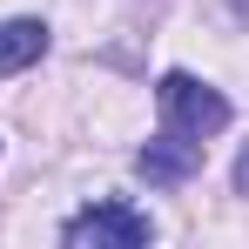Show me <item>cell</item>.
I'll return each mask as SVG.
<instances>
[{"instance_id":"6da1fadb","label":"cell","mask_w":249,"mask_h":249,"mask_svg":"<svg viewBox=\"0 0 249 249\" xmlns=\"http://www.w3.org/2000/svg\"><path fill=\"white\" fill-rule=\"evenodd\" d=\"M155 101H162V122L175 128V135H196V142H209V135H222V128H229V101H222L209 81L182 74V68H175V74H162Z\"/></svg>"},{"instance_id":"7a4b0ae2","label":"cell","mask_w":249,"mask_h":249,"mask_svg":"<svg viewBox=\"0 0 249 249\" xmlns=\"http://www.w3.org/2000/svg\"><path fill=\"white\" fill-rule=\"evenodd\" d=\"M61 243L68 249H142V243H155V222L128 202H94L61 222Z\"/></svg>"},{"instance_id":"3957f363","label":"cell","mask_w":249,"mask_h":249,"mask_svg":"<svg viewBox=\"0 0 249 249\" xmlns=\"http://www.w3.org/2000/svg\"><path fill=\"white\" fill-rule=\"evenodd\" d=\"M196 168H202V142H196V135H175V128L155 135L148 148H135V175H142V182H162V189L189 182Z\"/></svg>"},{"instance_id":"277c9868","label":"cell","mask_w":249,"mask_h":249,"mask_svg":"<svg viewBox=\"0 0 249 249\" xmlns=\"http://www.w3.org/2000/svg\"><path fill=\"white\" fill-rule=\"evenodd\" d=\"M47 54V20H0V74H20Z\"/></svg>"},{"instance_id":"5b68a950","label":"cell","mask_w":249,"mask_h":249,"mask_svg":"<svg viewBox=\"0 0 249 249\" xmlns=\"http://www.w3.org/2000/svg\"><path fill=\"white\" fill-rule=\"evenodd\" d=\"M229 182H236V196H249V148L236 155V168H229Z\"/></svg>"},{"instance_id":"8992f818","label":"cell","mask_w":249,"mask_h":249,"mask_svg":"<svg viewBox=\"0 0 249 249\" xmlns=\"http://www.w3.org/2000/svg\"><path fill=\"white\" fill-rule=\"evenodd\" d=\"M229 7H236V20H249V0H229Z\"/></svg>"}]
</instances>
